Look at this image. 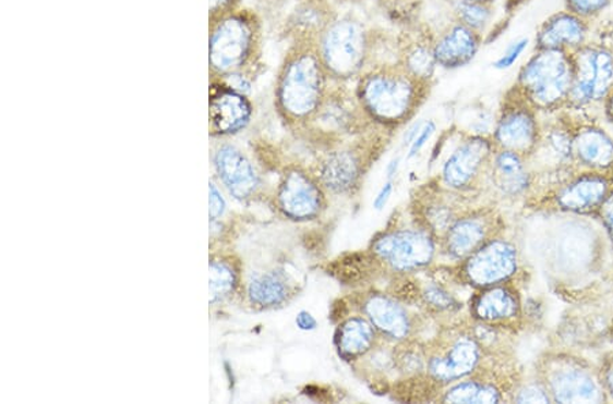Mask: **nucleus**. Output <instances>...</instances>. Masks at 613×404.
Wrapping results in <instances>:
<instances>
[{"label": "nucleus", "instance_id": "obj_1", "mask_svg": "<svg viewBox=\"0 0 613 404\" xmlns=\"http://www.w3.org/2000/svg\"><path fill=\"white\" fill-rule=\"evenodd\" d=\"M330 79L317 53L315 41L309 38L287 54L278 74L277 101L288 118L303 120L317 113L327 95Z\"/></svg>", "mask_w": 613, "mask_h": 404}, {"label": "nucleus", "instance_id": "obj_2", "mask_svg": "<svg viewBox=\"0 0 613 404\" xmlns=\"http://www.w3.org/2000/svg\"><path fill=\"white\" fill-rule=\"evenodd\" d=\"M424 85L402 65H381L360 75L358 97L361 107L376 122L397 124L418 107Z\"/></svg>", "mask_w": 613, "mask_h": 404}, {"label": "nucleus", "instance_id": "obj_3", "mask_svg": "<svg viewBox=\"0 0 613 404\" xmlns=\"http://www.w3.org/2000/svg\"><path fill=\"white\" fill-rule=\"evenodd\" d=\"M574 82L573 52L536 51L519 70L514 86L536 109L560 108L568 103Z\"/></svg>", "mask_w": 613, "mask_h": 404}, {"label": "nucleus", "instance_id": "obj_4", "mask_svg": "<svg viewBox=\"0 0 613 404\" xmlns=\"http://www.w3.org/2000/svg\"><path fill=\"white\" fill-rule=\"evenodd\" d=\"M260 46V25L248 11L233 10L212 21L209 64L212 74L226 76L243 73L253 62Z\"/></svg>", "mask_w": 613, "mask_h": 404}, {"label": "nucleus", "instance_id": "obj_5", "mask_svg": "<svg viewBox=\"0 0 613 404\" xmlns=\"http://www.w3.org/2000/svg\"><path fill=\"white\" fill-rule=\"evenodd\" d=\"M315 46L330 79L349 81L363 74L370 58V37L358 21L342 19L330 21Z\"/></svg>", "mask_w": 613, "mask_h": 404}, {"label": "nucleus", "instance_id": "obj_6", "mask_svg": "<svg viewBox=\"0 0 613 404\" xmlns=\"http://www.w3.org/2000/svg\"><path fill=\"white\" fill-rule=\"evenodd\" d=\"M574 82L568 106L587 107L604 102L613 87V51L598 42H587L573 52Z\"/></svg>", "mask_w": 613, "mask_h": 404}, {"label": "nucleus", "instance_id": "obj_7", "mask_svg": "<svg viewBox=\"0 0 613 404\" xmlns=\"http://www.w3.org/2000/svg\"><path fill=\"white\" fill-rule=\"evenodd\" d=\"M434 253L429 234L416 231L387 233L374 244L377 258L398 271H413L430 265Z\"/></svg>", "mask_w": 613, "mask_h": 404}, {"label": "nucleus", "instance_id": "obj_8", "mask_svg": "<svg viewBox=\"0 0 613 404\" xmlns=\"http://www.w3.org/2000/svg\"><path fill=\"white\" fill-rule=\"evenodd\" d=\"M517 270V249L507 242L481 245L465 265V276L476 286L490 287L508 280Z\"/></svg>", "mask_w": 613, "mask_h": 404}, {"label": "nucleus", "instance_id": "obj_9", "mask_svg": "<svg viewBox=\"0 0 613 404\" xmlns=\"http://www.w3.org/2000/svg\"><path fill=\"white\" fill-rule=\"evenodd\" d=\"M516 89V87H514ZM517 90V89H516ZM518 100L503 112L496 125L495 138L503 149L518 152L532 149L539 139V127L532 106L519 95Z\"/></svg>", "mask_w": 613, "mask_h": 404}, {"label": "nucleus", "instance_id": "obj_10", "mask_svg": "<svg viewBox=\"0 0 613 404\" xmlns=\"http://www.w3.org/2000/svg\"><path fill=\"white\" fill-rule=\"evenodd\" d=\"M589 22L579 19L570 11L563 10L552 14L536 33V51L574 52L589 42Z\"/></svg>", "mask_w": 613, "mask_h": 404}, {"label": "nucleus", "instance_id": "obj_11", "mask_svg": "<svg viewBox=\"0 0 613 404\" xmlns=\"http://www.w3.org/2000/svg\"><path fill=\"white\" fill-rule=\"evenodd\" d=\"M209 113L215 133L231 135L248 127L253 117V106L248 96L220 81V84L212 87Z\"/></svg>", "mask_w": 613, "mask_h": 404}, {"label": "nucleus", "instance_id": "obj_12", "mask_svg": "<svg viewBox=\"0 0 613 404\" xmlns=\"http://www.w3.org/2000/svg\"><path fill=\"white\" fill-rule=\"evenodd\" d=\"M481 42L483 37L479 32L457 21L434 44L436 63L445 70L465 68L478 57Z\"/></svg>", "mask_w": 613, "mask_h": 404}, {"label": "nucleus", "instance_id": "obj_13", "mask_svg": "<svg viewBox=\"0 0 613 404\" xmlns=\"http://www.w3.org/2000/svg\"><path fill=\"white\" fill-rule=\"evenodd\" d=\"M280 207L293 220H310L320 215L322 194L310 177L302 172H291L278 193Z\"/></svg>", "mask_w": 613, "mask_h": 404}, {"label": "nucleus", "instance_id": "obj_14", "mask_svg": "<svg viewBox=\"0 0 613 404\" xmlns=\"http://www.w3.org/2000/svg\"><path fill=\"white\" fill-rule=\"evenodd\" d=\"M218 174L235 198L245 199L254 193L259 179L248 158L237 147L224 145L215 157Z\"/></svg>", "mask_w": 613, "mask_h": 404}, {"label": "nucleus", "instance_id": "obj_15", "mask_svg": "<svg viewBox=\"0 0 613 404\" xmlns=\"http://www.w3.org/2000/svg\"><path fill=\"white\" fill-rule=\"evenodd\" d=\"M490 152V142L483 138L465 142L453 152L445 163V168H443V177H445L446 184L454 188L468 185L479 173Z\"/></svg>", "mask_w": 613, "mask_h": 404}, {"label": "nucleus", "instance_id": "obj_16", "mask_svg": "<svg viewBox=\"0 0 613 404\" xmlns=\"http://www.w3.org/2000/svg\"><path fill=\"white\" fill-rule=\"evenodd\" d=\"M480 359L479 346L469 338H461L445 356L432 358L430 375L437 381H453L472 374Z\"/></svg>", "mask_w": 613, "mask_h": 404}, {"label": "nucleus", "instance_id": "obj_17", "mask_svg": "<svg viewBox=\"0 0 613 404\" xmlns=\"http://www.w3.org/2000/svg\"><path fill=\"white\" fill-rule=\"evenodd\" d=\"M364 310L370 323L383 334L394 338V340H404L405 336H408L410 321L407 310L394 299L375 294L366 299Z\"/></svg>", "mask_w": 613, "mask_h": 404}, {"label": "nucleus", "instance_id": "obj_18", "mask_svg": "<svg viewBox=\"0 0 613 404\" xmlns=\"http://www.w3.org/2000/svg\"><path fill=\"white\" fill-rule=\"evenodd\" d=\"M551 390L561 403L599 402L598 385L588 374L579 369H562L552 376Z\"/></svg>", "mask_w": 613, "mask_h": 404}, {"label": "nucleus", "instance_id": "obj_19", "mask_svg": "<svg viewBox=\"0 0 613 404\" xmlns=\"http://www.w3.org/2000/svg\"><path fill=\"white\" fill-rule=\"evenodd\" d=\"M609 195V183L599 176H584L576 180L560 194V205L570 211H588L594 209Z\"/></svg>", "mask_w": 613, "mask_h": 404}, {"label": "nucleus", "instance_id": "obj_20", "mask_svg": "<svg viewBox=\"0 0 613 404\" xmlns=\"http://www.w3.org/2000/svg\"><path fill=\"white\" fill-rule=\"evenodd\" d=\"M573 150L590 167L609 168L613 163V140L600 128L579 130L573 136Z\"/></svg>", "mask_w": 613, "mask_h": 404}, {"label": "nucleus", "instance_id": "obj_21", "mask_svg": "<svg viewBox=\"0 0 613 404\" xmlns=\"http://www.w3.org/2000/svg\"><path fill=\"white\" fill-rule=\"evenodd\" d=\"M360 166L350 151L333 152L322 167V180L334 193H345L358 182Z\"/></svg>", "mask_w": 613, "mask_h": 404}, {"label": "nucleus", "instance_id": "obj_22", "mask_svg": "<svg viewBox=\"0 0 613 404\" xmlns=\"http://www.w3.org/2000/svg\"><path fill=\"white\" fill-rule=\"evenodd\" d=\"M516 294L507 287L496 286L486 289L476 298L473 310L476 318L484 321H500L514 318L518 314Z\"/></svg>", "mask_w": 613, "mask_h": 404}, {"label": "nucleus", "instance_id": "obj_23", "mask_svg": "<svg viewBox=\"0 0 613 404\" xmlns=\"http://www.w3.org/2000/svg\"><path fill=\"white\" fill-rule=\"evenodd\" d=\"M486 236L485 223L479 218H464L454 223L447 233L446 244L448 254L454 258H465L472 255L483 245Z\"/></svg>", "mask_w": 613, "mask_h": 404}, {"label": "nucleus", "instance_id": "obj_24", "mask_svg": "<svg viewBox=\"0 0 613 404\" xmlns=\"http://www.w3.org/2000/svg\"><path fill=\"white\" fill-rule=\"evenodd\" d=\"M374 338V330H372V325L369 321L353 318L339 327L336 343L342 357L356 358L370 351Z\"/></svg>", "mask_w": 613, "mask_h": 404}, {"label": "nucleus", "instance_id": "obj_25", "mask_svg": "<svg viewBox=\"0 0 613 404\" xmlns=\"http://www.w3.org/2000/svg\"><path fill=\"white\" fill-rule=\"evenodd\" d=\"M289 286L286 277L280 272H267L250 282L249 297L251 303L262 308L276 307L286 302Z\"/></svg>", "mask_w": 613, "mask_h": 404}, {"label": "nucleus", "instance_id": "obj_26", "mask_svg": "<svg viewBox=\"0 0 613 404\" xmlns=\"http://www.w3.org/2000/svg\"><path fill=\"white\" fill-rule=\"evenodd\" d=\"M401 65L413 78L426 84L434 76L435 69L437 68L434 44L426 41L410 44L405 49Z\"/></svg>", "mask_w": 613, "mask_h": 404}, {"label": "nucleus", "instance_id": "obj_27", "mask_svg": "<svg viewBox=\"0 0 613 404\" xmlns=\"http://www.w3.org/2000/svg\"><path fill=\"white\" fill-rule=\"evenodd\" d=\"M496 182L506 193L517 194L527 187V173L518 152L503 150L495 160Z\"/></svg>", "mask_w": 613, "mask_h": 404}, {"label": "nucleus", "instance_id": "obj_28", "mask_svg": "<svg viewBox=\"0 0 613 404\" xmlns=\"http://www.w3.org/2000/svg\"><path fill=\"white\" fill-rule=\"evenodd\" d=\"M500 401V392L494 387L476 383V381L453 387L445 396L447 403H497Z\"/></svg>", "mask_w": 613, "mask_h": 404}, {"label": "nucleus", "instance_id": "obj_29", "mask_svg": "<svg viewBox=\"0 0 613 404\" xmlns=\"http://www.w3.org/2000/svg\"><path fill=\"white\" fill-rule=\"evenodd\" d=\"M454 11H456L458 22L479 32L480 35L491 24L492 16H494L492 4L467 2V0H456Z\"/></svg>", "mask_w": 613, "mask_h": 404}, {"label": "nucleus", "instance_id": "obj_30", "mask_svg": "<svg viewBox=\"0 0 613 404\" xmlns=\"http://www.w3.org/2000/svg\"><path fill=\"white\" fill-rule=\"evenodd\" d=\"M237 286V274L231 266L224 261L213 260L211 264V302L217 303L233 292Z\"/></svg>", "mask_w": 613, "mask_h": 404}, {"label": "nucleus", "instance_id": "obj_31", "mask_svg": "<svg viewBox=\"0 0 613 404\" xmlns=\"http://www.w3.org/2000/svg\"><path fill=\"white\" fill-rule=\"evenodd\" d=\"M563 2H565V10L590 22L603 14L613 0H563Z\"/></svg>", "mask_w": 613, "mask_h": 404}, {"label": "nucleus", "instance_id": "obj_32", "mask_svg": "<svg viewBox=\"0 0 613 404\" xmlns=\"http://www.w3.org/2000/svg\"><path fill=\"white\" fill-rule=\"evenodd\" d=\"M528 46V38H519V40L512 42L506 51L501 54L500 59L496 60L494 68L502 71L510 70L518 62L519 58L522 57L524 52L527 51Z\"/></svg>", "mask_w": 613, "mask_h": 404}, {"label": "nucleus", "instance_id": "obj_33", "mask_svg": "<svg viewBox=\"0 0 613 404\" xmlns=\"http://www.w3.org/2000/svg\"><path fill=\"white\" fill-rule=\"evenodd\" d=\"M424 298L426 304H430L431 307H435L437 309H448L454 303L450 294L437 286H430L426 289L424 292Z\"/></svg>", "mask_w": 613, "mask_h": 404}, {"label": "nucleus", "instance_id": "obj_34", "mask_svg": "<svg viewBox=\"0 0 613 404\" xmlns=\"http://www.w3.org/2000/svg\"><path fill=\"white\" fill-rule=\"evenodd\" d=\"M436 130V125L434 122H429L423 124V127L420 128L418 135L414 136L412 144H410L409 150V158L418 156L421 149L425 146L426 142L431 139V136L434 135Z\"/></svg>", "mask_w": 613, "mask_h": 404}, {"label": "nucleus", "instance_id": "obj_35", "mask_svg": "<svg viewBox=\"0 0 613 404\" xmlns=\"http://www.w3.org/2000/svg\"><path fill=\"white\" fill-rule=\"evenodd\" d=\"M238 3L239 0H209L211 21L231 13Z\"/></svg>", "mask_w": 613, "mask_h": 404}, {"label": "nucleus", "instance_id": "obj_36", "mask_svg": "<svg viewBox=\"0 0 613 404\" xmlns=\"http://www.w3.org/2000/svg\"><path fill=\"white\" fill-rule=\"evenodd\" d=\"M211 218L212 220H217L218 217L223 216L224 210H226V201L221 198L220 193H218L215 184H211Z\"/></svg>", "mask_w": 613, "mask_h": 404}, {"label": "nucleus", "instance_id": "obj_37", "mask_svg": "<svg viewBox=\"0 0 613 404\" xmlns=\"http://www.w3.org/2000/svg\"><path fill=\"white\" fill-rule=\"evenodd\" d=\"M549 401L550 397L546 396L544 392H541L538 389H533V387L525 390L524 392H521V395L518 396V402L521 403H546Z\"/></svg>", "mask_w": 613, "mask_h": 404}, {"label": "nucleus", "instance_id": "obj_38", "mask_svg": "<svg viewBox=\"0 0 613 404\" xmlns=\"http://www.w3.org/2000/svg\"><path fill=\"white\" fill-rule=\"evenodd\" d=\"M601 216H603L606 231L610 232L613 240V195L606 196L603 205H601Z\"/></svg>", "mask_w": 613, "mask_h": 404}, {"label": "nucleus", "instance_id": "obj_39", "mask_svg": "<svg viewBox=\"0 0 613 404\" xmlns=\"http://www.w3.org/2000/svg\"><path fill=\"white\" fill-rule=\"evenodd\" d=\"M392 193H393L392 183H387L383 185L382 189L380 191V194L376 195V198L374 200V207L376 210H381L383 209V207L386 206L388 199H390Z\"/></svg>", "mask_w": 613, "mask_h": 404}, {"label": "nucleus", "instance_id": "obj_40", "mask_svg": "<svg viewBox=\"0 0 613 404\" xmlns=\"http://www.w3.org/2000/svg\"><path fill=\"white\" fill-rule=\"evenodd\" d=\"M297 325L300 330L311 331V330H315L316 320L314 319V316L303 310V313H300L298 315Z\"/></svg>", "mask_w": 613, "mask_h": 404}, {"label": "nucleus", "instance_id": "obj_41", "mask_svg": "<svg viewBox=\"0 0 613 404\" xmlns=\"http://www.w3.org/2000/svg\"><path fill=\"white\" fill-rule=\"evenodd\" d=\"M604 103V111L605 118L609 119V122L613 123V87L610 91V95L606 96Z\"/></svg>", "mask_w": 613, "mask_h": 404}, {"label": "nucleus", "instance_id": "obj_42", "mask_svg": "<svg viewBox=\"0 0 613 404\" xmlns=\"http://www.w3.org/2000/svg\"><path fill=\"white\" fill-rule=\"evenodd\" d=\"M605 380H606V385H609V389L613 394V363L611 364L609 370H606Z\"/></svg>", "mask_w": 613, "mask_h": 404}, {"label": "nucleus", "instance_id": "obj_43", "mask_svg": "<svg viewBox=\"0 0 613 404\" xmlns=\"http://www.w3.org/2000/svg\"><path fill=\"white\" fill-rule=\"evenodd\" d=\"M397 168H398V160L393 161L390 163V167H388V176H393V174L396 173Z\"/></svg>", "mask_w": 613, "mask_h": 404}, {"label": "nucleus", "instance_id": "obj_44", "mask_svg": "<svg viewBox=\"0 0 613 404\" xmlns=\"http://www.w3.org/2000/svg\"><path fill=\"white\" fill-rule=\"evenodd\" d=\"M467 2L494 4V2H496V0H467Z\"/></svg>", "mask_w": 613, "mask_h": 404}]
</instances>
